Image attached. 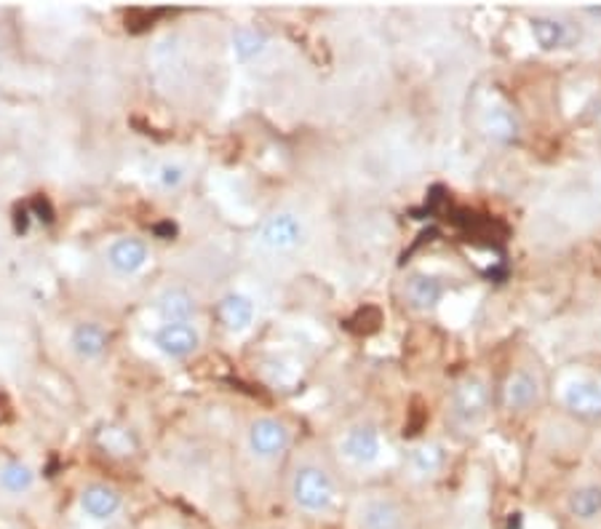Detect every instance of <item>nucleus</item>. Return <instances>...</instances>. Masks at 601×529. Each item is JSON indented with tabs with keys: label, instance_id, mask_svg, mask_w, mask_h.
I'll return each mask as SVG.
<instances>
[{
	"label": "nucleus",
	"instance_id": "obj_20",
	"mask_svg": "<svg viewBox=\"0 0 601 529\" xmlns=\"http://www.w3.org/2000/svg\"><path fill=\"white\" fill-rule=\"evenodd\" d=\"M265 46H268V35H265L262 29H255V27L235 29V35H233V54L238 57L241 62H249V59H255V57L262 54Z\"/></svg>",
	"mask_w": 601,
	"mask_h": 529
},
{
	"label": "nucleus",
	"instance_id": "obj_17",
	"mask_svg": "<svg viewBox=\"0 0 601 529\" xmlns=\"http://www.w3.org/2000/svg\"><path fill=\"white\" fill-rule=\"evenodd\" d=\"M70 345H73V350L81 358L91 361V358H99L108 348V332L99 323H78L73 334H70Z\"/></svg>",
	"mask_w": 601,
	"mask_h": 529
},
{
	"label": "nucleus",
	"instance_id": "obj_2",
	"mask_svg": "<svg viewBox=\"0 0 601 529\" xmlns=\"http://www.w3.org/2000/svg\"><path fill=\"white\" fill-rule=\"evenodd\" d=\"M492 393H489L487 380L468 374L452 387L450 396V422L457 431H476L489 415Z\"/></svg>",
	"mask_w": 601,
	"mask_h": 529
},
{
	"label": "nucleus",
	"instance_id": "obj_11",
	"mask_svg": "<svg viewBox=\"0 0 601 529\" xmlns=\"http://www.w3.org/2000/svg\"><path fill=\"white\" fill-rule=\"evenodd\" d=\"M303 235V222L294 214H289V211H279V214L268 217V220L262 222V227H259V241H262L265 246H270V249L279 251L299 246Z\"/></svg>",
	"mask_w": 601,
	"mask_h": 529
},
{
	"label": "nucleus",
	"instance_id": "obj_12",
	"mask_svg": "<svg viewBox=\"0 0 601 529\" xmlns=\"http://www.w3.org/2000/svg\"><path fill=\"white\" fill-rule=\"evenodd\" d=\"M444 281L433 273H412L409 279L404 281V297L409 303V308L415 310H433L439 308V303L444 299Z\"/></svg>",
	"mask_w": 601,
	"mask_h": 529
},
{
	"label": "nucleus",
	"instance_id": "obj_10",
	"mask_svg": "<svg viewBox=\"0 0 601 529\" xmlns=\"http://www.w3.org/2000/svg\"><path fill=\"white\" fill-rule=\"evenodd\" d=\"M156 348L169 358H187L198 350L200 334L193 323H161L152 337Z\"/></svg>",
	"mask_w": 601,
	"mask_h": 529
},
{
	"label": "nucleus",
	"instance_id": "obj_15",
	"mask_svg": "<svg viewBox=\"0 0 601 529\" xmlns=\"http://www.w3.org/2000/svg\"><path fill=\"white\" fill-rule=\"evenodd\" d=\"M217 313H220V321L225 323L230 332H244V329H249L252 323H255L257 308L255 303H252V297H246V294H238V292H230L220 299Z\"/></svg>",
	"mask_w": 601,
	"mask_h": 529
},
{
	"label": "nucleus",
	"instance_id": "obj_7",
	"mask_svg": "<svg viewBox=\"0 0 601 529\" xmlns=\"http://www.w3.org/2000/svg\"><path fill=\"white\" fill-rule=\"evenodd\" d=\"M404 508L393 497H369L358 505V529H404Z\"/></svg>",
	"mask_w": 601,
	"mask_h": 529
},
{
	"label": "nucleus",
	"instance_id": "obj_18",
	"mask_svg": "<svg viewBox=\"0 0 601 529\" xmlns=\"http://www.w3.org/2000/svg\"><path fill=\"white\" fill-rule=\"evenodd\" d=\"M569 516L577 521H597L601 519V487L599 484H582L569 492L567 497Z\"/></svg>",
	"mask_w": 601,
	"mask_h": 529
},
{
	"label": "nucleus",
	"instance_id": "obj_22",
	"mask_svg": "<svg viewBox=\"0 0 601 529\" xmlns=\"http://www.w3.org/2000/svg\"><path fill=\"white\" fill-rule=\"evenodd\" d=\"M158 182H161V187H167V190H174V187H180L182 182H185V169H182L180 163H163V167L158 169Z\"/></svg>",
	"mask_w": 601,
	"mask_h": 529
},
{
	"label": "nucleus",
	"instance_id": "obj_21",
	"mask_svg": "<svg viewBox=\"0 0 601 529\" xmlns=\"http://www.w3.org/2000/svg\"><path fill=\"white\" fill-rule=\"evenodd\" d=\"M35 473L29 470L25 463H5L3 468H0V487H3L9 495H22V492H27L29 487H33Z\"/></svg>",
	"mask_w": 601,
	"mask_h": 529
},
{
	"label": "nucleus",
	"instance_id": "obj_9",
	"mask_svg": "<svg viewBox=\"0 0 601 529\" xmlns=\"http://www.w3.org/2000/svg\"><path fill=\"white\" fill-rule=\"evenodd\" d=\"M481 132H485L489 143L508 147L516 145L518 137H522V121L508 104H489L485 115H481Z\"/></svg>",
	"mask_w": 601,
	"mask_h": 529
},
{
	"label": "nucleus",
	"instance_id": "obj_14",
	"mask_svg": "<svg viewBox=\"0 0 601 529\" xmlns=\"http://www.w3.org/2000/svg\"><path fill=\"white\" fill-rule=\"evenodd\" d=\"M108 262L115 273L132 275L137 270L145 268L147 262V246L139 238H118L110 244L108 249Z\"/></svg>",
	"mask_w": 601,
	"mask_h": 529
},
{
	"label": "nucleus",
	"instance_id": "obj_4",
	"mask_svg": "<svg viewBox=\"0 0 601 529\" xmlns=\"http://www.w3.org/2000/svg\"><path fill=\"white\" fill-rule=\"evenodd\" d=\"M340 450L356 466H375L382 455L380 431L375 426H367V422L347 428L343 441H340Z\"/></svg>",
	"mask_w": 601,
	"mask_h": 529
},
{
	"label": "nucleus",
	"instance_id": "obj_16",
	"mask_svg": "<svg viewBox=\"0 0 601 529\" xmlns=\"http://www.w3.org/2000/svg\"><path fill=\"white\" fill-rule=\"evenodd\" d=\"M81 508L94 521H110L121 510V495L105 484H91L81 495Z\"/></svg>",
	"mask_w": 601,
	"mask_h": 529
},
{
	"label": "nucleus",
	"instance_id": "obj_13",
	"mask_svg": "<svg viewBox=\"0 0 601 529\" xmlns=\"http://www.w3.org/2000/svg\"><path fill=\"white\" fill-rule=\"evenodd\" d=\"M156 313L161 316L163 323H191L193 319H196L198 305L187 290L169 286V290H163L161 294H158Z\"/></svg>",
	"mask_w": 601,
	"mask_h": 529
},
{
	"label": "nucleus",
	"instance_id": "obj_5",
	"mask_svg": "<svg viewBox=\"0 0 601 529\" xmlns=\"http://www.w3.org/2000/svg\"><path fill=\"white\" fill-rule=\"evenodd\" d=\"M564 409L577 420H601V385L597 380H573L562 393Z\"/></svg>",
	"mask_w": 601,
	"mask_h": 529
},
{
	"label": "nucleus",
	"instance_id": "obj_6",
	"mask_svg": "<svg viewBox=\"0 0 601 529\" xmlns=\"http://www.w3.org/2000/svg\"><path fill=\"white\" fill-rule=\"evenodd\" d=\"M540 396H543V387H540L538 374L529 369H516L503 382V404L508 411H529L538 407Z\"/></svg>",
	"mask_w": 601,
	"mask_h": 529
},
{
	"label": "nucleus",
	"instance_id": "obj_1",
	"mask_svg": "<svg viewBox=\"0 0 601 529\" xmlns=\"http://www.w3.org/2000/svg\"><path fill=\"white\" fill-rule=\"evenodd\" d=\"M292 500L308 516L329 514L338 503V481L327 468L305 463L292 476Z\"/></svg>",
	"mask_w": 601,
	"mask_h": 529
},
{
	"label": "nucleus",
	"instance_id": "obj_3",
	"mask_svg": "<svg viewBox=\"0 0 601 529\" xmlns=\"http://www.w3.org/2000/svg\"><path fill=\"white\" fill-rule=\"evenodd\" d=\"M289 441L292 436H289L286 426L275 417H259L249 426V450L259 460H273V457L284 455Z\"/></svg>",
	"mask_w": 601,
	"mask_h": 529
},
{
	"label": "nucleus",
	"instance_id": "obj_19",
	"mask_svg": "<svg viewBox=\"0 0 601 529\" xmlns=\"http://www.w3.org/2000/svg\"><path fill=\"white\" fill-rule=\"evenodd\" d=\"M444 463H446V452L444 446L439 444H420L417 450H412L409 455V466L417 476H420V479H430V476L441 473Z\"/></svg>",
	"mask_w": 601,
	"mask_h": 529
},
{
	"label": "nucleus",
	"instance_id": "obj_8",
	"mask_svg": "<svg viewBox=\"0 0 601 529\" xmlns=\"http://www.w3.org/2000/svg\"><path fill=\"white\" fill-rule=\"evenodd\" d=\"M529 33H532L535 44L540 46L543 51H559V49H569L580 33L569 25V22L559 20V16L551 14H538L529 20Z\"/></svg>",
	"mask_w": 601,
	"mask_h": 529
}]
</instances>
